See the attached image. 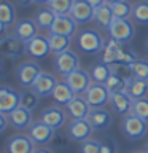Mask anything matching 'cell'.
<instances>
[{
    "instance_id": "9c48e42d",
    "label": "cell",
    "mask_w": 148,
    "mask_h": 153,
    "mask_svg": "<svg viewBox=\"0 0 148 153\" xmlns=\"http://www.w3.org/2000/svg\"><path fill=\"white\" fill-rule=\"evenodd\" d=\"M35 152V142L30 136L26 134H14L7 142V153H33Z\"/></svg>"
},
{
    "instance_id": "ab89813d",
    "label": "cell",
    "mask_w": 148,
    "mask_h": 153,
    "mask_svg": "<svg viewBox=\"0 0 148 153\" xmlns=\"http://www.w3.org/2000/svg\"><path fill=\"white\" fill-rule=\"evenodd\" d=\"M8 123H10V121H8V115L0 112V131H2V132L7 129V124H8Z\"/></svg>"
},
{
    "instance_id": "836d02e7",
    "label": "cell",
    "mask_w": 148,
    "mask_h": 153,
    "mask_svg": "<svg viewBox=\"0 0 148 153\" xmlns=\"http://www.w3.org/2000/svg\"><path fill=\"white\" fill-rule=\"evenodd\" d=\"M75 0H50L48 8L53 10L57 16L59 14H70V10L73 7Z\"/></svg>"
},
{
    "instance_id": "e0dca14e",
    "label": "cell",
    "mask_w": 148,
    "mask_h": 153,
    "mask_svg": "<svg viewBox=\"0 0 148 153\" xmlns=\"http://www.w3.org/2000/svg\"><path fill=\"white\" fill-rule=\"evenodd\" d=\"M76 27H78V22L70 14H59V16H56L54 24H53L50 32L65 35V37H73V33L76 32Z\"/></svg>"
},
{
    "instance_id": "bcb514c9",
    "label": "cell",
    "mask_w": 148,
    "mask_h": 153,
    "mask_svg": "<svg viewBox=\"0 0 148 153\" xmlns=\"http://www.w3.org/2000/svg\"><path fill=\"white\" fill-rule=\"evenodd\" d=\"M143 153H148V143L145 145V148H143Z\"/></svg>"
},
{
    "instance_id": "8992f818",
    "label": "cell",
    "mask_w": 148,
    "mask_h": 153,
    "mask_svg": "<svg viewBox=\"0 0 148 153\" xmlns=\"http://www.w3.org/2000/svg\"><path fill=\"white\" fill-rule=\"evenodd\" d=\"M41 72H43L41 67L38 65L37 62L26 61V62H22V64L18 67L16 78H18L19 85H21L22 88H32L33 83H35V80L40 76Z\"/></svg>"
},
{
    "instance_id": "74e56055",
    "label": "cell",
    "mask_w": 148,
    "mask_h": 153,
    "mask_svg": "<svg viewBox=\"0 0 148 153\" xmlns=\"http://www.w3.org/2000/svg\"><path fill=\"white\" fill-rule=\"evenodd\" d=\"M69 134H62V132H56L54 137H53V140L50 142L51 147L54 148V150H64V148L69 147Z\"/></svg>"
},
{
    "instance_id": "4316f807",
    "label": "cell",
    "mask_w": 148,
    "mask_h": 153,
    "mask_svg": "<svg viewBox=\"0 0 148 153\" xmlns=\"http://www.w3.org/2000/svg\"><path fill=\"white\" fill-rule=\"evenodd\" d=\"M48 42H50L51 53L59 54V53H64V51H67L70 48L72 37H65V35H59V33L50 32V35H48Z\"/></svg>"
},
{
    "instance_id": "4fadbf2b",
    "label": "cell",
    "mask_w": 148,
    "mask_h": 153,
    "mask_svg": "<svg viewBox=\"0 0 148 153\" xmlns=\"http://www.w3.org/2000/svg\"><path fill=\"white\" fill-rule=\"evenodd\" d=\"M88 121L91 123V126L94 128V131H105L112 126L113 123V115L110 110L99 107V108H91V112L88 115Z\"/></svg>"
},
{
    "instance_id": "c3c4849f",
    "label": "cell",
    "mask_w": 148,
    "mask_h": 153,
    "mask_svg": "<svg viewBox=\"0 0 148 153\" xmlns=\"http://www.w3.org/2000/svg\"><path fill=\"white\" fill-rule=\"evenodd\" d=\"M142 153H143V152H142Z\"/></svg>"
},
{
    "instance_id": "6da1fadb",
    "label": "cell",
    "mask_w": 148,
    "mask_h": 153,
    "mask_svg": "<svg viewBox=\"0 0 148 153\" xmlns=\"http://www.w3.org/2000/svg\"><path fill=\"white\" fill-rule=\"evenodd\" d=\"M76 43H78L80 50L83 53H88V54H99V53H102L105 46V40L102 33L95 30V29L81 30L78 37H76Z\"/></svg>"
},
{
    "instance_id": "8d00e7d4",
    "label": "cell",
    "mask_w": 148,
    "mask_h": 153,
    "mask_svg": "<svg viewBox=\"0 0 148 153\" xmlns=\"http://www.w3.org/2000/svg\"><path fill=\"white\" fill-rule=\"evenodd\" d=\"M100 152L102 153H118L116 140L110 136H105L100 139Z\"/></svg>"
},
{
    "instance_id": "b9f144b4",
    "label": "cell",
    "mask_w": 148,
    "mask_h": 153,
    "mask_svg": "<svg viewBox=\"0 0 148 153\" xmlns=\"http://www.w3.org/2000/svg\"><path fill=\"white\" fill-rule=\"evenodd\" d=\"M19 7H30L32 3H35V0H16Z\"/></svg>"
},
{
    "instance_id": "d590c367",
    "label": "cell",
    "mask_w": 148,
    "mask_h": 153,
    "mask_svg": "<svg viewBox=\"0 0 148 153\" xmlns=\"http://www.w3.org/2000/svg\"><path fill=\"white\" fill-rule=\"evenodd\" d=\"M132 76L138 80H148V61L145 59H138L131 65Z\"/></svg>"
},
{
    "instance_id": "7402d4cb",
    "label": "cell",
    "mask_w": 148,
    "mask_h": 153,
    "mask_svg": "<svg viewBox=\"0 0 148 153\" xmlns=\"http://www.w3.org/2000/svg\"><path fill=\"white\" fill-rule=\"evenodd\" d=\"M8 121L14 129H29L32 126V110H27L24 107H18L13 110L11 113H8Z\"/></svg>"
},
{
    "instance_id": "f6af8a7d",
    "label": "cell",
    "mask_w": 148,
    "mask_h": 153,
    "mask_svg": "<svg viewBox=\"0 0 148 153\" xmlns=\"http://www.w3.org/2000/svg\"><path fill=\"white\" fill-rule=\"evenodd\" d=\"M116 2H123V0H107V3H110V5H112V3H116Z\"/></svg>"
},
{
    "instance_id": "30bf717a",
    "label": "cell",
    "mask_w": 148,
    "mask_h": 153,
    "mask_svg": "<svg viewBox=\"0 0 148 153\" xmlns=\"http://www.w3.org/2000/svg\"><path fill=\"white\" fill-rule=\"evenodd\" d=\"M65 81L69 83V86L75 91L76 96L84 94L86 89L92 85V78H91L89 72H86L83 69H76L75 72H72L69 76H65Z\"/></svg>"
},
{
    "instance_id": "ba28073f",
    "label": "cell",
    "mask_w": 148,
    "mask_h": 153,
    "mask_svg": "<svg viewBox=\"0 0 148 153\" xmlns=\"http://www.w3.org/2000/svg\"><path fill=\"white\" fill-rule=\"evenodd\" d=\"M94 132V128L91 126L88 118L84 120H72V123L67 128V134L72 140L75 142H84L91 139V134Z\"/></svg>"
},
{
    "instance_id": "1f68e13d",
    "label": "cell",
    "mask_w": 148,
    "mask_h": 153,
    "mask_svg": "<svg viewBox=\"0 0 148 153\" xmlns=\"http://www.w3.org/2000/svg\"><path fill=\"white\" fill-rule=\"evenodd\" d=\"M127 83L129 81L124 80L123 76H119L116 74H112L110 78L105 81V86H107V89L110 91V94H112V93H119V91H126Z\"/></svg>"
},
{
    "instance_id": "277c9868",
    "label": "cell",
    "mask_w": 148,
    "mask_h": 153,
    "mask_svg": "<svg viewBox=\"0 0 148 153\" xmlns=\"http://www.w3.org/2000/svg\"><path fill=\"white\" fill-rule=\"evenodd\" d=\"M54 69L59 75L69 76L72 72L80 69V57L76 56V53L70 50L59 53V54L54 56Z\"/></svg>"
},
{
    "instance_id": "e575fe53",
    "label": "cell",
    "mask_w": 148,
    "mask_h": 153,
    "mask_svg": "<svg viewBox=\"0 0 148 153\" xmlns=\"http://www.w3.org/2000/svg\"><path fill=\"white\" fill-rule=\"evenodd\" d=\"M131 113L137 115V117H140V118H143V120H147V121H148V97L134 99Z\"/></svg>"
},
{
    "instance_id": "603a6c76",
    "label": "cell",
    "mask_w": 148,
    "mask_h": 153,
    "mask_svg": "<svg viewBox=\"0 0 148 153\" xmlns=\"http://www.w3.org/2000/svg\"><path fill=\"white\" fill-rule=\"evenodd\" d=\"M14 21H16V10H14L13 3L10 0H2V3H0V29H2L3 35Z\"/></svg>"
},
{
    "instance_id": "ffe728a7",
    "label": "cell",
    "mask_w": 148,
    "mask_h": 153,
    "mask_svg": "<svg viewBox=\"0 0 148 153\" xmlns=\"http://www.w3.org/2000/svg\"><path fill=\"white\" fill-rule=\"evenodd\" d=\"M38 26L35 22V19H27L24 18L21 21H18L14 24V30H13V35H16L18 38H21L22 42H29L32 40L33 37L38 35Z\"/></svg>"
},
{
    "instance_id": "d4e9b609",
    "label": "cell",
    "mask_w": 148,
    "mask_h": 153,
    "mask_svg": "<svg viewBox=\"0 0 148 153\" xmlns=\"http://www.w3.org/2000/svg\"><path fill=\"white\" fill-rule=\"evenodd\" d=\"M94 21L99 27L102 29H107L112 26V22L115 21V16H113V11H112V5L110 3H104L102 7L95 8V13H94Z\"/></svg>"
},
{
    "instance_id": "8fae6325",
    "label": "cell",
    "mask_w": 148,
    "mask_h": 153,
    "mask_svg": "<svg viewBox=\"0 0 148 153\" xmlns=\"http://www.w3.org/2000/svg\"><path fill=\"white\" fill-rule=\"evenodd\" d=\"M40 121L48 124L50 128H53L54 131L61 129L67 121V112L61 107H46L43 112L40 113Z\"/></svg>"
},
{
    "instance_id": "60d3db41",
    "label": "cell",
    "mask_w": 148,
    "mask_h": 153,
    "mask_svg": "<svg viewBox=\"0 0 148 153\" xmlns=\"http://www.w3.org/2000/svg\"><path fill=\"white\" fill-rule=\"evenodd\" d=\"M88 2L92 5L94 8H99V7H102L104 3H107V0H88Z\"/></svg>"
},
{
    "instance_id": "ee69618b",
    "label": "cell",
    "mask_w": 148,
    "mask_h": 153,
    "mask_svg": "<svg viewBox=\"0 0 148 153\" xmlns=\"http://www.w3.org/2000/svg\"><path fill=\"white\" fill-rule=\"evenodd\" d=\"M37 5H48L50 3V0H35Z\"/></svg>"
},
{
    "instance_id": "83f0119b",
    "label": "cell",
    "mask_w": 148,
    "mask_h": 153,
    "mask_svg": "<svg viewBox=\"0 0 148 153\" xmlns=\"http://www.w3.org/2000/svg\"><path fill=\"white\" fill-rule=\"evenodd\" d=\"M126 93L131 96L132 99H142V97H145L147 93H148V80H138V78L129 80Z\"/></svg>"
},
{
    "instance_id": "f546056e",
    "label": "cell",
    "mask_w": 148,
    "mask_h": 153,
    "mask_svg": "<svg viewBox=\"0 0 148 153\" xmlns=\"http://www.w3.org/2000/svg\"><path fill=\"white\" fill-rule=\"evenodd\" d=\"M132 8H134V5H131L126 0L112 3V11H113L115 19H129L132 16Z\"/></svg>"
},
{
    "instance_id": "7c38bea8",
    "label": "cell",
    "mask_w": 148,
    "mask_h": 153,
    "mask_svg": "<svg viewBox=\"0 0 148 153\" xmlns=\"http://www.w3.org/2000/svg\"><path fill=\"white\" fill-rule=\"evenodd\" d=\"M18 107H21V93L8 86H2L0 88V112L8 115Z\"/></svg>"
},
{
    "instance_id": "ac0fdd59",
    "label": "cell",
    "mask_w": 148,
    "mask_h": 153,
    "mask_svg": "<svg viewBox=\"0 0 148 153\" xmlns=\"http://www.w3.org/2000/svg\"><path fill=\"white\" fill-rule=\"evenodd\" d=\"M26 46H27V54L30 57H33V59H43V57H46L51 53L48 37L37 35L32 40H29L26 43Z\"/></svg>"
},
{
    "instance_id": "9a60e30c",
    "label": "cell",
    "mask_w": 148,
    "mask_h": 153,
    "mask_svg": "<svg viewBox=\"0 0 148 153\" xmlns=\"http://www.w3.org/2000/svg\"><path fill=\"white\" fill-rule=\"evenodd\" d=\"M91 105L88 104V100L84 99V96H75L69 104L65 105V112L72 120H84L88 118V115L91 112Z\"/></svg>"
},
{
    "instance_id": "44dd1931",
    "label": "cell",
    "mask_w": 148,
    "mask_h": 153,
    "mask_svg": "<svg viewBox=\"0 0 148 153\" xmlns=\"http://www.w3.org/2000/svg\"><path fill=\"white\" fill-rule=\"evenodd\" d=\"M134 99L129 96L126 91H119V93H112L110 94V105L118 115H127L131 113Z\"/></svg>"
},
{
    "instance_id": "7bdbcfd3",
    "label": "cell",
    "mask_w": 148,
    "mask_h": 153,
    "mask_svg": "<svg viewBox=\"0 0 148 153\" xmlns=\"http://www.w3.org/2000/svg\"><path fill=\"white\" fill-rule=\"evenodd\" d=\"M33 153H54V152L48 150V148H38V150H35Z\"/></svg>"
},
{
    "instance_id": "5b68a950",
    "label": "cell",
    "mask_w": 148,
    "mask_h": 153,
    "mask_svg": "<svg viewBox=\"0 0 148 153\" xmlns=\"http://www.w3.org/2000/svg\"><path fill=\"white\" fill-rule=\"evenodd\" d=\"M0 50H2V54L10 59H18L27 54L26 42H22L16 35H3V38L0 40Z\"/></svg>"
},
{
    "instance_id": "5bb4252c",
    "label": "cell",
    "mask_w": 148,
    "mask_h": 153,
    "mask_svg": "<svg viewBox=\"0 0 148 153\" xmlns=\"http://www.w3.org/2000/svg\"><path fill=\"white\" fill-rule=\"evenodd\" d=\"M94 13H95V8L88 0H75L73 7L70 10V16L78 24H86L89 21H94Z\"/></svg>"
},
{
    "instance_id": "7dc6e473",
    "label": "cell",
    "mask_w": 148,
    "mask_h": 153,
    "mask_svg": "<svg viewBox=\"0 0 148 153\" xmlns=\"http://www.w3.org/2000/svg\"><path fill=\"white\" fill-rule=\"evenodd\" d=\"M145 51H147V54H148V42H147V45H145Z\"/></svg>"
},
{
    "instance_id": "2e32d148",
    "label": "cell",
    "mask_w": 148,
    "mask_h": 153,
    "mask_svg": "<svg viewBox=\"0 0 148 153\" xmlns=\"http://www.w3.org/2000/svg\"><path fill=\"white\" fill-rule=\"evenodd\" d=\"M56 131L53 128H50L48 124H45L43 121H37V123H32V126L29 128V136L35 143L38 145H46L53 140Z\"/></svg>"
},
{
    "instance_id": "f1b7e54d",
    "label": "cell",
    "mask_w": 148,
    "mask_h": 153,
    "mask_svg": "<svg viewBox=\"0 0 148 153\" xmlns=\"http://www.w3.org/2000/svg\"><path fill=\"white\" fill-rule=\"evenodd\" d=\"M56 16H57V14L53 11V10H50V8L38 10L37 14H35V22H37L38 29H43V30H51Z\"/></svg>"
},
{
    "instance_id": "d6986e66",
    "label": "cell",
    "mask_w": 148,
    "mask_h": 153,
    "mask_svg": "<svg viewBox=\"0 0 148 153\" xmlns=\"http://www.w3.org/2000/svg\"><path fill=\"white\" fill-rule=\"evenodd\" d=\"M57 78L51 74H46V72H41L40 76L35 80L32 89L40 96V97H45V96H53V91L57 86Z\"/></svg>"
},
{
    "instance_id": "52a82bcc",
    "label": "cell",
    "mask_w": 148,
    "mask_h": 153,
    "mask_svg": "<svg viewBox=\"0 0 148 153\" xmlns=\"http://www.w3.org/2000/svg\"><path fill=\"white\" fill-rule=\"evenodd\" d=\"M83 96L92 108L104 107L105 104L110 102V91L107 89L105 85H100V83H92L86 89V93Z\"/></svg>"
},
{
    "instance_id": "cb8c5ba5",
    "label": "cell",
    "mask_w": 148,
    "mask_h": 153,
    "mask_svg": "<svg viewBox=\"0 0 148 153\" xmlns=\"http://www.w3.org/2000/svg\"><path fill=\"white\" fill-rule=\"evenodd\" d=\"M75 96H76L75 91L70 88L67 81H59V83H57V86L54 88V91H53V96H51V97L54 99L56 104L67 105L72 99L75 97Z\"/></svg>"
},
{
    "instance_id": "4dcf8cb0",
    "label": "cell",
    "mask_w": 148,
    "mask_h": 153,
    "mask_svg": "<svg viewBox=\"0 0 148 153\" xmlns=\"http://www.w3.org/2000/svg\"><path fill=\"white\" fill-rule=\"evenodd\" d=\"M40 102V96H38L33 89H26L21 93V107L27 110H35Z\"/></svg>"
},
{
    "instance_id": "484cf974",
    "label": "cell",
    "mask_w": 148,
    "mask_h": 153,
    "mask_svg": "<svg viewBox=\"0 0 148 153\" xmlns=\"http://www.w3.org/2000/svg\"><path fill=\"white\" fill-rule=\"evenodd\" d=\"M112 67L108 64H105V62H97V64H94L91 67L89 70V75L91 78H92V83H100V85H105V81L110 78V75H112Z\"/></svg>"
},
{
    "instance_id": "3957f363",
    "label": "cell",
    "mask_w": 148,
    "mask_h": 153,
    "mask_svg": "<svg viewBox=\"0 0 148 153\" xmlns=\"http://www.w3.org/2000/svg\"><path fill=\"white\" fill-rule=\"evenodd\" d=\"M135 29H134L132 21L129 19H115L112 26L108 27V35L112 40L119 43H129L134 38Z\"/></svg>"
},
{
    "instance_id": "f35d334b",
    "label": "cell",
    "mask_w": 148,
    "mask_h": 153,
    "mask_svg": "<svg viewBox=\"0 0 148 153\" xmlns=\"http://www.w3.org/2000/svg\"><path fill=\"white\" fill-rule=\"evenodd\" d=\"M80 153H102V152H100V140L88 139V140L81 142Z\"/></svg>"
},
{
    "instance_id": "7a4b0ae2",
    "label": "cell",
    "mask_w": 148,
    "mask_h": 153,
    "mask_svg": "<svg viewBox=\"0 0 148 153\" xmlns=\"http://www.w3.org/2000/svg\"><path fill=\"white\" fill-rule=\"evenodd\" d=\"M121 131L127 139L137 140V139H142L147 134L148 121L134 113H127V115H124V118L121 121Z\"/></svg>"
},
{
    "instance_id": "d6a6232c",
    "label": "cell",
    "mask_w": 148,
    "mask_h": 153,
    "mask_svg": "<svg viewBox=\"0 0 148 153\" xmlns=\"http://www.w3.org/2000/svg\"><path fill=\"white\" fill-rule=\"evenodd\" d=\"M132 18L134 21H137L138 24H148V2L142 0V2H137L132 8Z\"/></svg>"
}]
</instances>
